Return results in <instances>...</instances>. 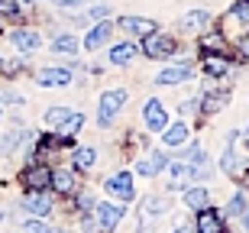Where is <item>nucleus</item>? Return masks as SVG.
Returning <instances> with one entry per match:
<instances>
[{
    "mask_svg": "<svg viewBox=\"0 0 249 233\" xmlns=\"http://www.w3.org/2000/svg\"><path fill=\"white\" fill-rule=\"evenodd\" d=\"M126 88H113V91H104L101 94V104H97V123H101V130H110L113 120H117V113L123 110V104H126Z\"/></svg>",
    "mask_w": 249,
    "mask_h": 233,
    "instance_id": "obj_1",
    "label": "nucleus"
},
{
    "mask_svg": "<svg viewBox=\"0 0 249 233\" xmlns=\"http://www.w3.org/2000/svg\"><path fill=\"white\" fill-rule=\"evenodd\" d=\"M104 191H107L110 201H120V204L133 201V195H136L133 175H129V172H113V175H107L104 178Z\"/></svg>",
    "mask_w": 249,
    "mask_h": 233,
    "instance_id": "obj_2",
    "label": "nucleus"
},
{
    "mask_svg": "<svg viewBox=\"0 0 249 233\" xmlns=\"http://www.w3.org/2000/svg\"><path fill=\"white\" fill-rule=\"evenodd\" d=\"M175 52H178V42L162 29H156L152 36L142 39V55L146 58H172Z\"/></svg>",
    "mask_w": 249,
    "mask_h": 233,
    "instance_id": "obj_3",
    "label": "nucleus"
},
{
    "mask_svg": "<svg viewBox=\"0 0 249 233\" xmlns=\"http://www.w3.org/2000/svg\"><path fill=\"white\" fill-rule=\"evenodd\" d=\"M94 214H97V224H101V233H113L117 227L123 224V217H126V207L120 201H101V204L94 207Z\"/></svg>",
    "mask_w": 249,
    "mask_h": 233,
    "instance_id": "obj_4",
    "label": "nucleus"
},
{
    "mask_svg": "<svg viewBox=\"0 0 249 233\" xmlns=\"http://www.w3.org/2000/svg\"><path fill=\"white\" fill-rule=\"evenodd\" d=\"M19 181H23L26 191H46V188L52 185V168H49L46 162H33V165L23 168Z\"/></svg>",
    "mask_w": 249,
    "mask_h": 233,
    "instance_id": "obj_5",
    "label": "nucleus"
},
{
    "mask_svg": "<svg viewBox=\"0 0 249 233\" xmlns=\"http://www.w3.org/2000/svg\"><path fill=\"white\" fill-rule=\"evenodd\" d=\"M142 123H146L149 133H159V136H162V130L168 126V110L159 97H149V101L142 104Z\"/></svg>",
    "mask_w": 249,
    "mask_h": 233,
    "instance_id": "obj_6",
    "label": "nucleus"
},
{
    "mask_svg": "<svg viewBox=\"0 0 249 233\" xmlns=\"http://www.w3.org/2000/svg\"><path fill=\"white\" fill-rule=\"evenodd\" d=\"M168 162H172V156H165L162 149H152V152H146V156L136 159V175L156 178V175H162V172L168 168Z\"/></svg>",
    "mask_w": 249,
    "mask_h": 233,
    "instance_id": "obj_7",
    "label": "nucleus"
},
{
    "mask_svg": "<svg viewBox=\"0 0 249 233\" xmlns=\"http://www.w3.org/2000/svg\"><path fill=\"white\" fill-rule=\"evenodd\" d=\"M23 211H26L29 217H39V220H46L49 214H52V195H46V191H26V197H23Z\"/></svg>",
    "mask_w": 249,
    "mask_h": 233,
    "instance_id": "obj_8",
    "label": "nucleus"
},
{
    "mask_svg": "<svg viewBox=\"0 0 249 233\" xmlns=\"http://www.w3.org/2000/svg\"><path fill=\"white\" fill-rule=\"evenodd\" d=\"M33 81H36L39 88H68V84H71V68H58V65L39 68Z\"/></svg>",
    "mask_w": 249,
    "mask_h": 233,
    "instance_id": "obj_9",
    "label": "nucleus"
},
{
    "mask_svg": "<svg viewBox=\"0 0 249 233\" xmlns=\"http://www.w3.org/2000/svg\"><path fill=\"white\" fill-rule=\"evenodd\" d=\"M113 29H117V26H113L110 19L94 23V26L88 29V36H84V49H88V52H97V49H104V46L113 39Z\"/></svg>",
    "mask_w": 249,
    "mask_h": 233,
    "instance_id": "obj_10",
    "label": "nucleus"
},
{
    "mask_svg": "<svg viewBox=\"0 0 249 233\" xmlns=\"http://www.w3.org/2000/svg\"><path fill=\"white\" fill-rule=\"evenodd\" d=\"M10 42H13V49H17L19 55H33L42 46V36H39L36 29H13L10 33Z\"/></svg>",
    "mask_w": 249,
    "mask_h": 233,
    "instance_id": "obj_11",
    "label": "nucleus"
},
{
    "mask_svg": "<svg viewBox=\"0 0 249 233\" xmlns=\"http://www.w3.org/2000/svg\"><path fill=\"white\" fill-rule=\"evenodd\" d=\"M223 214L220 211H213V207H204L194 214V233H223Z\"/></svg>",
    "mask_w": 249,
    "mask_h": 233,
    "instance_id": "obj_12",
    "label": "nucleus"
},
{
    "mask_svg": "<svg viewBox=\"0 0 249 233\" xmlns=\"http://www.w3.org/2000/svg\"><path fill=\"white\" fill-rule=\"evenodd\" d=\"M117 29H126L129 36L146 39V36L156 33V19H149V17H120L117 19Z\"/></svg>",
    "mask_w": 249,
    "mask_h": 233,
    "instance_id": "obj_13",
    "label": "nucleus"
},
{
    "mask_svg": "<svg viewBox=\"0 0 249 233\" xmlns=\"http://www.w3.org/2000/svg\"><path fill=\"white\" fill-rule=\"evenodd\" d=\"M188 140H191V130H188L185 120L168 123L165 130H162V146H165V149H178V146H185Z\"/></svg>",
    "mask_w": 249,
    "mask_h": 233,
    "instance_id": "obj_14",
    "label": "nucleus"
},
{
    "mask_svg": "<svg viewBox=\"0 0 249 233\" xmlns=\"http://www.w3.org/2000/svg\"><path fill=\"white\" fill-rule=\"evenodd\" d=\"M188 78H191V65H165L156 75V84L159 88H175V84H185Z\"/></svg>",
    "mask_w": 249,
    "mask_h": 233,
    "instance_id": "obj_15",
    "label": "nucleus"
},
{
    "mask_svg": "<svg viewBox=\"0 0 249 233\" xmlns=\"http://www.w3.org/2000/svg\"><path fill=\"white\" fill-rule=\"evenodd\" d=\"M52 188H55V195L68 197V195H74L81 185H78V175H74L71 168H55V172H52Z\"/></svg>",
    "mask_w": 249,
    "mask_h": 233,
    "instance_id": "obj_16",
    "label": "nucleus"
},
{
    "mask_svg": "<svg viewBox=\"0 0 249 233\" xmlns=\"http://www.w3.org/2000/svg\"><path fill=\"white\" fill-rule=\"evenodd\" d=\"M181 201H185L188 211H204V207H211V191L207 188H185V195H181Z\"/></svg>",
    "mask_w": 249,
    "mask_h": 233,
    "instance_id": "obj_17",
    "label": "nucleus"
},
{
    "mask_svg": "<svg viewBox=\"0 0 249 233\" xmlns=\"http://www.w3.org/2000/svg\"><path fill=\"white\" fill-rule=\"evenodd\" d=\"M136 55H139V49L133 46V42H117V46H110V52H107L110 65H129Z\"/></svg>",
    "mask_w": 249,
    "mask_h": 233,
    "instance_id": "obj_18",
    "label": "nucleus"
},
{
    "mask_svg": "<svg viewBox=\"0 0 249 233\" xmlns=\"http://www.w3.org/2000/svg\"><path fill=\"white\" fill-rule=\"evenodd\" d=\"M207 23H211V13L207 10H191V13H185V17L178 19V26L185 29V33H201Z\"/></svg>",
    "mask_w": 249,
    "mask_h": 233,
    "instance_id": "obj_19",
    "label": "nucleus"
},
{
    "mask_svg": "<svg viewBox=\"0 0 249 233\" xmlns=\"http://www.w3.org/2000/svg\"><path fill=\"white\" fill-rule=\"evenodd\" d=\"M168 207H172V201H168L165 195H149V197H142V214H146V217H165Z\"/></svg>",
    "mask_w": 249,
    "mask_h": 233,
    "instance_id": "obj_20",
    "label": "nucleus"
},
{
    "mask_svg": "<svg viewBox=\"0 0 249 233\" xmlns=\"http://www.w3.org/2000/svg\"><path fill=\"white\" fill-rule=\"evenodd\" d=\"M71 162L78 172H91L94 165H97V149L94 146H78V149L71 152Z\"/></svg>",
    "mask_w": 249,
    "mask_h": 233,
    "instance_id": "obj_21",
    "label": "nucleus"
},
{
    "mask_svg": "<svg viewBox=\"0 0 249 233\" xmlns=\"http://www.w3.org/2000/svg\"><path fill=\"white\" fill-rule=\"evenodd\" d=\"M23 140H26V130H19V126L0 133V156H13V152L19 149V143H23Z\"/></svg>",
    "mask_w": 249,
    "mask_h": 233,
    "instance_id": "obj_22",
    "label": "nucleus"
},
{
    "mask_svg": "<svg viewBox=\"0 0 249 233\" xmlns=\"http://www.w3.org/2000/svg\"><path fill=\"white\" fill-rule=\"evenodd\" d=\"M81 126H84V113H74V110H71V113H68V120H65L62 126L55 130V136L68 143L71 136H78V133H81Z\"/></svg>",
    "mask_w": 249,
    "mask_h": 233,
    "instance_id": "obj_23",
    "label": "nucleus"
},
{
    "mask_svg": "<svg viewBox=\"0 0 249 233\" xmlns=\"http://www.w3.org/2000/svg\"><path fill=\"white\" fill-rule=\"evenodd\" d=\"M204 75L207 78H227L230 75V62L223 55H207L204 58Z\"/></svg>",
    "mask_w": 249,
    "mask_h": 233,
    "instance_id": "obj_24",
    "label": "nucleus"
},
{
    "mask_svg": "<svg viewBox=\"0 0 249 233\" xmlns=\"http://www.w3.org/2000/svg\"><path fill=\"white\" fill-rule=\"evenodd\" d=\"M78 49H81V42H78L71 33H62V36L52 39V52H55V55H78Z\"/></svg>",
    "mask_w": 249,
    "mask_h": 233,
    "instance_id": "obj_25",
    "label": "nucleus"
},
{
    "mask_svg": "<svg viewBox=\"0 0 249 233\" xmlns=\"http://www.w3.org/2000/svg\"><path fill=\"white\" fill-rule=\"evenodd\" d=\"M197 46H201V52H207V55H213V52L223 55V52H227V39H223L220 33H204Z\"/></svg>",
    "mask_w": 249,
    "mask_h": 233,
    "instance_id": "obj_26",
    "label": "nucleus"
},
{
    "mask_svg": "<svg viewBox=\"0 0 249 233\" xmlns=\"http://www.w3.org/2000/svg\"><path fill=\"white\" fill-rule=\"evenodd\" d=\"M227 101H230V91H220V94H201V110H204V113H213V110H220Z\"/></svg>",
    "mask_w": 249,
    "mask_h": 233,
    "instance_id": "obj_27",
    "label": "nucleus"
},
{
    "mask_svg": "<svg viewBox=\"0 0 249 233\" xmlns=\"http://www.w3.org/2000/svg\"><path fill=\"white\" fill-rule=\"evenodd\" d=\"M246 211H249L246 195H233L230 204H227V211H223V217H236V220H243V217H246Z\"/></svg>",
    "mask_w": 249,
    "mask_h": 233,
    "instance_id": "obj_28",
    "label": "nucleus"
},
{
    "mask_svg": "<svg viewBox=\"0 0 249 233\" xmlns=\"http://www.w3.org/2000/svg\"><path fill=\"white\" fill-rule=\"evenodd\" d=\"M68 113H71V110H68L65 104H62V107H49V110H46V123L58 130V126H62V123L68 120Z\"/></svg>",
    "mask_w": 249,
    "mask_h": 233,
    "instance_id": "obj_29",
    "label": "nucleus"
},
{
    "mask_svg": "<svg viewBox=\"0 0 249 233\" xmlns=\"http://www.w3.org/2000/svg\"><path fill=\"white\" fill-rule=\"evenodd\" d=\"M74 207L84 214V211H94V207H97V201H94L91 191H81V188H78V191H74Z\"/></svg>",
    "mask_w": 249,
    "mask_h": 233,
    "instance_id": "obj_30",
    "label": "nucleus"
},
{
    "mask_svg": "<svg viewBox=\"0 0 249 233\" xmlns=\"http://www.w3.org/2000/svg\"><path fill=\"white\" fill-rule=\"evenodd\" d=\"M81 233H101V224H97L94 211H84L81 214Z\"/></svg>",
    "mask_w": 249,
    "mask_h": 233,
    "instance_id": "obj_31",
    "label": "nucleus"
},
{
    "mask_svg": "<svg viewBox=\"0 0 249 233\" xmlns=\"http://www.w3.org/2000/svg\"><path fill=\"white\" fill-rule=\"evenodd\" d=\"M23 233H55L46 220H39V217H29L26 224H23Z\"/></svg>",
    "mask_w": 249,
    "mask_h": 233,
    "instance_id": "obj_32",
    "label": "nucleus"
},
{
    "mask_svg": "<svg viewBox=\"0 0 249 233\" xmlns=\"http://www.w3.org/2000/svg\"><path fill=\"white\" fill-rule=\"evenodd\" d=\"M230 17L233 19H243V23H249V0H236L230 7Z\"/></svg>",
    "mask_w": 249,
    "mask_h": 233,
    "instance_id": "obj_33",
    "label": "nucleus"
},
{
    "mask_svg": "<svg viewBox=\"0 0 249 233\" xmlns=\"http://www.w3.org/2000/svg\"><path fill=\"white\" fill-rule=\"evenodd\" d=\"M0 17L17 19L19 17V3H17V0H0Z\"/></svg>",
    "mask_w": 249,
    "mask_h": 233,
    "instance_id": "obj_34",
    "label": "nucleus"
},
{
    "mask_svg": "<svg viewBox=\"0 0 249 233\" xmlns=\"http://www.w3.org/2000/svg\"><path fill=\"white\" fill-rule=\"evenodd\" d=\"M110 17V7L107 3H101V7H91L88 10V19H107Z\"/></svg>",
    "mask_w": 249,
    "mask_h": 233,
    "instance_id": "obj_35",
    "label": "nucleus"
},
{
    "mask_svg": "<svg viewBox=\"0 0 249 233\" xmlns=\"http://www.w3.org/2000/svg\"><path fill=\"white\" fill-rule=\"evenodd\" d=\"M201 110V97H194V101H185L181 104V117H188V113H197Z\"/></svg>",
    "mask_w": 249,
    "mask_h": 233,
    "instance_id": "obj_36",
    "label": "nucleus"
},
{
    "mask_svg": "<svg viewBox=\"0 0 249 233\" xmlns=\"http://www.w3.org/2000/svg\"><path fill=\"white\" fill-rule=\"evenodd\" d=\"M240 52H243V58L249 62V33H246V36L240 39Z\"/></svg>",
    "mask_w": 249,
    "mask_h": 233,
    "instance_id": "obj_37",
    "label": "nucleus"
},
{
    "mask_svg": "<svg viewBox=\"0 0 249 233\" xmlns=\"http://www.w3.org/2000/svg\"><path fill=\"white\" fill-rule=\"evenodd\" d=\"M58 7H78V3H88V0H55Z\"/></svg>",
    "mask_w": 249,
    "mask_h": 233,
    "instance_id": "obj_38",
    "label": "nucleus"
},
{
    "mask_svg": "<svg viewBox=\"0 0 249 233\" xmlns=\"http://www.w3.org/2000/svg\"><path fill=\"white\" fill-rule=\"evenodd\" d=\"M172 233H191V230H188L185 224H178V227H175V230H172Z\"/></svg>",
    "mask_w": 249,
    "mask_h": 233,
    "instance_id": "obj_39",
    "label": "nucleus"
},
{
    "mask_svg": "<svg viewBox=\"0 0 249 233\" xmlns=\"http://www.w3.org/2000/svg\"><path fill=\"white\" fill-rule=\"evenodd\" d=\"M243 224H246V233H249V211H246V217H243Z\"/></svg>",
    "mask_w": 249,
    "mask_h": 233,
    "instance_id": "obj_40",
    "label": "nucleus"
},
{
    "mask_svg": "<svg viewBox=\"0 0 249 233\" xmlns=\"http://www.w3.org/2000/svg\"><path fill=\"white\" fill-rule=\"evenodd\" d=\"M55 233H74V230H55Z\"/></svg>",
    "mask_w": 249,
    "mask_h": 233,
    "instance_id": "obj_41",
    "label": "nucleus"
},
{
    "mask_svg": "<svg viewBox=\"0 0 249 233\" xmlns=\"http://www.w3.org/2000/svg\"><path fill=\"white\" fill-rule=\"evenodd\" d=\"M0 68H3V58H0Z\"/></svg>",
    "mask_w": 249,
    "mask_h": 233,
    "instance_id": "obj_42",
    "label": "nucleus"
},
{
    "mask_svg": "<svg viewBox=\"0 0 249 233\" xmlns=\"http://www.w3.org/2000/svg\"><path fill=\"white\" fill-rule=\"evenodd\" d=\"M0 220H3V211H0Z\"/></svg>",
    "mask_w": 249,
    "mask_h": 233,
    "instance_id": "obj_43",
    "label": "nucleus"
},
{
    "mask_svg": "<svg viewBox=\"0 0 249 233\" xmlns=\"http://www.w3.org/2000/svg\"><path fill=\"white\" fill-rule=\"evenodd\" d=\"M0 113H3V107H0Z\"/></svg>",
    "mask_w": 249,
    "mask_h": 233,
    "instance_id": "obj_44",
    "label": "nucleus"
},
{
    "mask_svg": "<svg viewBox=\"0 0 249 233\" xmlns=\"http://www.w3.org/2000/svg\"><path fill=\"white\" fill-rule=\"evenodd\" d=\"M246 133H249V130H246Z\"/></svg>",
    "mask_w": 249,
    "mask_h": 233,
    "instance_id": "obj_45",
    "label": "nucleus"
}]
</instances>
